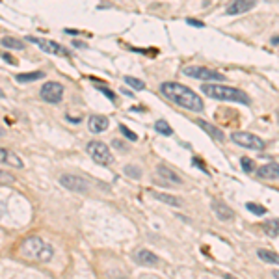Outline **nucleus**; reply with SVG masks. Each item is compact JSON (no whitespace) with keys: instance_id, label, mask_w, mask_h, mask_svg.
Returning <instances> with one entry per match:
<instances>
[{"instance_id":"423d86ee","label":"nucleus","mask_w":279,"mask_h":279,"mask_svg":"<svg viewBox=\"0 0 279 279\" xmlns=\"http://www.w3.org/2000/svg\"><path fill=\"white\" fill-rule=\"evenodd\" d=\"M182 73L190 78H197V80H223V75L220 71H216V69H210V67H203V65H188V67H184Z\"/></svg>"},{"instance_id":"72a5a7b5","label":"nucleus","mask_w":279,"mask_h":279,"mask_svg":"<svg viewBox=\"0 0 279 279\" xmlns=\"http://www.w3.org/2000/svg\"><path fill=\"white\" fill-rule=\"evenodd\" d=\"M4 134H6V130L2 129V127H0V136H4Z\"/></svg>"},{"instance_id":"4468645a","label":"nucleus","mask_w":279,"mask_h":279,"mask_svg":"<svg viewBox=\"0 0 279 279\" xmlns=\"http://www.w3.org/2000/svg\"><path fill=\"white\" fill-rule=\"evenodd\" d=\"M108 125H110V119L106 116H91L90 119H88V127H90V130L91 132H95V134L104 132V130L108 129Z\"/></svg>"},{"instance_id":"f257e3e1","label":"nucleus","mask_w":279,"mask_h":279,"mask_svg":"<svg viewBox=\"0 0 279 279\" xmlns=\"http://www.w3.org/2000/svg\"><path fill=\"white\" fill-rule=\"evenodd\" d=\"M160 93L168 101H171V103L181 106V108H186V110L203 112V108H205L201 97L194 90H190V88L179 84V82H162L160 84Z\"/></svg>"},{"instance_id":"f8f14e48","label":"nucleus","mask_w":279,"mask_h":279,"mask_svg":"<svg viewBox=\"0 0 279 279\" xmlns=\"http://www.w3.org/2000/svg\"><path fill=\"white\" fill-rule=\"evenodd\" d=\"M134 260H136L138 264H142V266H156V264H160V259L153 251H149V249H138L136 253H134Z\"/></svg>"},{"instance_id":"2eb2a0df","label":"nucleus","mask_w":279,"mask_h":279,"mask_svg":"<svg viewBox=\"0 0 279 279\" xmlns=\"http://www.w3.org/2000/svg\"><path fill=\"white\" fill-rule=\"evenodd\" d=\"M257 177L266 179V181H275V179L279 177L277 162H270V164H266V166H260V168L257 169Z\"/></svg>"},{"instance_id":"39448f33","label":"nucleus","mask_w":279,"mask_h":279,"mask_svg":"<svg viewBox=\"0 0 279 279\" xmlns=\"http://www.w3.org/2000/svg\"><path fill=\"white\" fill-rule=\"evenodd\" d=\"M86 151H88V155H90L97 164H101V166H110V164L114 162V156H112L108 145L103 142L93 140V142H90L86 145Z\"/></svg>"},{"instance_id":"473e14b6","label":"nucleus","mask_w":279,"mask_h":279,"mask_svg":"<svg viewBox=\"0 0 279 279\" xmlns=\"http://www.w3.org/2000/svg\"><path fill=\"white\" fill-rule=\"evenodd\" d=\"M2 58L6 60V62H10V64H15V60H13V58H10V56H8V54H2Z\"/></svg>"},{"instance_id":"a211bd4d","label":"nucleus","mask_w":279,"mask_h":279,"mask_svg":"<svg viewBox=\"0 0 279 279\" xmlns=\"http://www.w3.org/2000/svg\"><path fill=\"white\" fill-rule=\"evenodd\" d=\"M197 127H201L205 132H207L208 136H212L214 140H218V142H221L223 138H225V134H223V130L216 129L214 125L207 123V121H203V119H197Z\"/></svg>"},{"instance_id":"f3484780","label":"nucleus","mask_w":279,"mask_h":279,"mask_svg":"<svg viewBox=\"0 0 279 279\" xmlns=\"http://www.w3.org/2000/svg\"><path fill=\"white\" fill-rule=\"evenodd\" d=\"M151 195H153L155 199H158V201L169 205V207H182V199L181 197H177V195L162 194V192H151Z\"/></svg>"},{"instance_id":"7ed1b4c3","label":"nucleus","mask_w":279,"mask_h":279,"mask_svg":"<svg viewBox=\"0 0 279 279\" xmlns=\"http://www.w3.org/2000/svg\"><path fill=\"white\" fill-rule=\"evenodd\" d=\"M21 253L28 259L39 260V262H49L54 255V247L51 244L43 242L39 236H30L21 244Z\"/></svg>"},{"instance_id":"f704fd0d","label":"nucleus","mask_w":279,"mask_h":279,"mask_svg":"<svg viewBox=\"0 0 279 279\" xmlns=\"http://www.w3.org/2000/svg\"><path fill=\"white\" fill-rule=\"evenodd\" d=\"M0 99H4V91L0 90Z\"/></svg>"},{"instance_id":"9b49d317","label":"nucleus","mask_w":279,"mask_h":279,"mask_svg":"<svg viewBox=\"0 0 279 279\" xmlns=\"http://www.w3.org/2000/svg\"><path fill=\"white\" fill-rule=\"evenodd\" d=\"M0 162L8 164V166H12V168H19V169L25 166L23 158H21L17 153H13L12 149H6V147H0Z\"/></svg>"},{"instance_id":"c85d7f7f","label":"nucleus","mask_w":279,"mask_h":279,"mask_svg":"<svg viewBox=\"0 0 279 279\" xmlns=\"http://www.w3.org/2000/svg\"><path fill=\"white\" fill-rule=\"evenodd\" d=\"M13 182H15V177L4 169H0V184H13Z\"/></svg>"},{"instance_id":"6e6552de","label":"nucleus","mask_w":279,"mask_h":279,"mask_svg":"<svg viewBox=\"0 0 279 279\" xmlns=\"http://www.w3.org/2000/svg\"><path fill=\"white\" fill-rule=\"evenodd\" d=\"M60 184L71 192H80V194H86L90 190V182L86 181L84 177L73 175V173H65L60 177Z\"/></svg>"},{"instance_id":"0eeeda50","label":"nucleus","mask_w":279,"mask_h":279,"mask_svg":"<svg viewBox=\"0 0 279 279\" xmlns=\"http://www.w3.org/2000/svg\"><path fill=\"white\" fill-rule=\"evenodd\" d=\"M39 97L49 104H58L64 97V86L60 82H47L39 91Z\"/></svg>"},{"instance_id":"c756f323","label":"nucleus","mask_w":279,"mask_h":279,"mask_svg":"<svg viewBox=\"0 0 279 279\" xmlns=\"http://www.w3.org/2000/svg\"><path fill=\"white\" fill-rule=\"evenodd\" d=\"M97 88H99V90H101V91H103V93H104V95H106V97L110 99L112 103H116V101H117V99H116V93H114V91H112V90H108V88H104V86H101V84H97Z\"/></svg>"},{"instance_id":"20e7f679","label":"nucleus","mask_w":279,"mask_h":279,"mask_svg":"<svg viewBox=\"0 0 279 279\" xmlns=\"http://www.w3.org/2000/svg\"><path fill=\"white\" fill-rule=\"evenodd\" d=\"M231 140H233L236 145H240L244 149H251V151H262L266 147V142L262 138L255 136L251 132H244V130H236L231 134Z\"/></svg>"},{"instance_id":"9d476101","label":"nucleus","mask_w":279,"mask_h":279,"mask_svg":"<svg viewBox=\"0 0 279 279\" xmlns=\"http://www.w3.org/2000/svg\"><path fill=\"white\" fill-rule=\"evenodd\" d=\"M255 4H257V0H233L227 6L225 13L227 15H240V13H246L249 10H253Z\"/></svg>"},{"instance_id":"1a4fd4ad","label":"nucleus","mask_w":279,"mask_h":279,"mask_svg":"<svg viewBox=\"0 0 279 279\" xmlns=\"http://www.w3.org/2000/svg\"><path fill=\"white\" fill-rule=\"evenodd\" d=\"M26 39L36 43V45H38L43 52H47V54H54V56H71L69 51H67L64 45H60V43L52 41V39H43V38H26Z\"/></svg>"},{"instance_id":"cd10ccee","label":"nucleus","mask_w":279,"mask_h":279,"mask_svg":"<svg viewBox=\"0 0 279 279\" xmlns=\"http://www.w3.org/2000/svg\"><path fill=\"white\" fill-rule=\"evenodd\" d=\"M246 207H247V210H249V212H253V214H257V216L266 214V208L260 207V205H255V203H247Z\"/></svg>"},{"instance_id":"a878e982","label":"nucleus","mask_w":279,"mask_h":279,"mask_svg":"<svg viewBox=\"0 0 279 279\" xmlns=\"http://www.w3.org/2000/svg\"><path fill=\"white\" fill-rule=\"evenodd\" d=\"M119 130H121V134H123L127 140H130V142H136V140H138V134H136V132H132L129 127H125V125H119Z\"/></svg>"},{"instance_id":"b1692460","label":"nucleus","mask_w":279,"mask_h":279,"mask_svg":"<svg viewBox=\"0 0 279 279\" xmlns=\"http://www.w3.org/2000/svg\"><path fill=\"white\" fill-rule=\"evenodd\" d=\"M123 82H125V84H129L132 90H136V91L145 90V84H143L142 80H138V78H134V77H125Z\"/></svg>"},{"instance_id":"4be33fe9","label":"nucleus","mask_w":279,"mask_h":279,"mask_svg":"<svg viewBox=\"0 0 279 279\" xmlns=\"http://www.w3.org/2000/svg\"><path fill=\"white\" fill-rule=\"evenodd\" d=\"M277 225H279V221H277V218H272V220H268L264 225H262V229H264V233L268 234V236H277V233H279V229H277Z\"/></svg>"},{"instance_id":"393cba45","label":"nucleus","mask_w":279,"mask_h":279,"mask_svg":"<svg viewBox=\"0 0 279 279\" xmlns=\"http://www.w3.org/2000/svg\"><path fill=\"white\" fill-rule=\"evenodd\" d=\"M240 166L242 169L246 171V173H253V169H255V164L251 158H247V156H242L240 158Z\"/></svg>"},{"instance_id":"6ab92c4d","label":"nucleus","mask_w":279,"mask_h":279,"mask_svg":"<svg viewBox=\"0 0 279 279\" xmlns=\"http://www.w3.org/2000/svg\"><path fill=\"white\" fill-rule=\"evenodd\" d=\"M39 78H45V73L43 71H34V73H19V75H15V80H17L19 84L34 82V80H39Z\"/></svg>"},{"instance_id":"7c9ffc66","label":"nucleus","mask_w":279,"mask_h":279,"mask_svg":"<svg viewBox=\"0 0 279 279\" xmlns=\"http://www.w3.org/2000/svg\"><path fill=\"white\" fill-rule=\"evenodd\" d=\"M112 147H116L119 151H129V145L125 142H121V140H112Z\"/></svg>"},{"instance_id":"dca6fc26","label":"nucleus","mask_w":279,"mask_h":279,"mask_svg":"<svg viewBox=\"0 0 279 279\" xmlns=\"http://www.w3.org/2000/svg\"><path fill=\"white\" fill-rule=\"evenodd\" d=\"M156 173L162 177L164 181L173 182V184H182V179H181V177L177 175L173 169H169L168 166H162V164H160V166L156 168Z\"/></svg>"},{"instance_id":"5701e85b","label":"nucleus","mask_w":279,"mask_h":279,"mask_svg":"<svg viewBox=\"0 0 279 279\" xmlns=\"http://www.w3.org/2000/svg\"><path fill=\"white\" fill-rule=\"evenodd\" d=\"M155 129H156V132L162 134V136H171V134H173V129H171L168 121H164V119H158V121H156Z\"/></svg>"},{"instance_id":"aec40b11","label":"nucleus","mask_w":279,"mask_h":279,"mask_svg":"<svg viewBox=\"0 0 279 279\" xmlns=\"http://www.w3.org/2000/svg\"><path fill=\"white\" fill-rule=\"evenodd\" d=\"M0 45L4 47V49H13V51H23V49H25V43H23L21 39L10 38V36L0 39Z\"/></svg>"},{"instance_id":"412c9836","label":"nucleus","mask_w":279,"mask_h":279,"mask_svg":"<svg viewBox=\"0 0 279 279\" xmlns=\"http://www.w3.org/2000/svg\"><path fill=\"white\" fill-rule=\"evenodd\" d=\"M257 255H259V259L262 260V262H268V264H277V253L275 251H270V249H259L257 251Z\"/></svg>"},{"instance_id":"ddd939ff","label":"nucleus","mask_w":279,"mask_h":279,"mask_svg":"<svg viewBox=\"0 0 279 279\" xmlns=\"http://www.w3.org/2000/svg\"><path fill=\"white\" fill-rule=\"evenodd\" d=\"M210 207H212V212L216 214V218L221 221H231L234 218V210L231 207H227L225 203H220V201H212L210 203Z\"/></svg>"},{"instance_id":"bb28decb","label":"nucleus","mask_w":279,"mask_h":279,"mask_svg":"<svg viewBox=\"0 0 279 279\" xmlns=\"http://www.w3.org/2000/svg\"><path fill=\"white\" fill-rule=\"evenodd\" d=\"M123 171L130 177V179H140V177H142V171H140V168H136V166H125Z\"/></svg>"},{"instance_id":"f03ea898","label":"nucleus","mask_w":279,"mask_h":279,"mask_svg":"<svg viewBox=\"0 0 279 279\" xmlns=\"http://www.w3.org/2000/svg\"><path fill=\"white\" fill-rule=\"evenodd\" d=\"M201 91L205 95L216 101H227V103H240V104H251V99L247 93H244L238 88H231L225 84H203Z\"/></svg>"},{"instance_id":"2f4dec72","label":"nucleus","mask_w":279,"mask_h":279,"mask_svg":"<svg viewBox=\"0 0 279 279\" xmlns=\"http://www.w3.org/2000/svg\"><path fill=\"white\" fill-rule=\"evenodd\" d=\"M186 23H188V25H192V26H199V28H203V26H205L201 21H195V19H188Z\"/></svg>"}]
</instances>
